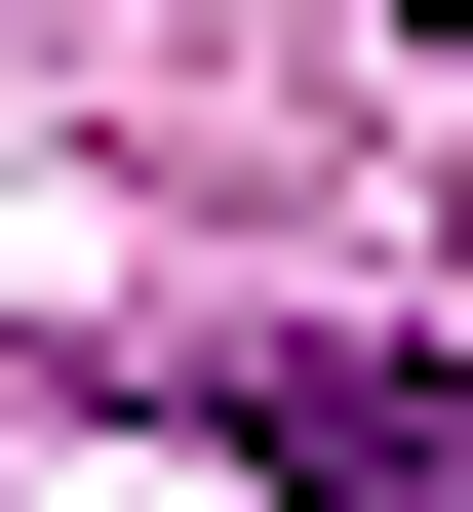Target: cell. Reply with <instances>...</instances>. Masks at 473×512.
<instances>
[{"label": "cell", "mask_w": 473, "mask_h": 512, "mask_svg": "<svg viewBox=\"0 0 473 512\" xmlns=\"http://www.w3.org/2000/svg\"><path fill=\"white\" fill-rule=\"evenodd\" d=\"M158 394H198L276 512H473V394H434V355H158Z\"/></svg>", "instance_id": "1"}, {"label": "cell", "mask_w": 473, "mask_h": 512, "mask_svg": "<svg viewBox=\"0 0 473 512\" xmlns=\"http://www.w3.org/2000/svg\"><path fill=\"white\" fill-rule=\"evenodd\" d=\"M434 40H473V0H434Z\"/></svg>", "instance_id": "2"}]
</instances>
